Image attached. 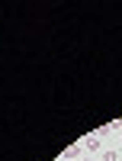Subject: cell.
<instances>
[{
	"label": "cell",
	"mask_w": 122,
	"mask_h": 161,
	"mask_svg": "<svg viewBox=\"0 0 122 161\" xmlns=\"http://www.w3.org/2000/svg\"><path fill=\"white\" fill-rule=\"evenodd\" d=\"M106 132H109V129H100V132H93V136H87L84 148L87 152H103V136H106Z\"/></svg>",
	"instance_id": "cell-1"
},
{
	"label": "cell",
	"mask_w": 122,
	"mask_h": 161,
	"mask_svg": "<svg viewBox=\"0 0 122 161\" xmlns=\"http://www.w3.org/2000/svg\"><path fill=\"white\" fill-rule=\"evenodd\" d=\"M80 155V145H71V148H64V158H77Z\"/></svg>",
	"instance_id": "cell-2"
},
{
	"label": "cell",
	"mask_w": 122,
	"mask_h": 161,
	"mask_svg": "<svg viewBox=\"0 0 122 161\" xmlns=\"http://www.w3.org/2000/svg\"><path fill=\"white\" fill-rule=\"evenodd\" d=\"M103 161H119V155L116 152H103Z\"/></svg>",
	"instance_id": "cell-3"
},
{
	"label": "cell",
	"mask_w": 122,
	"mask_h": 161,
	"mask_svg": "<svg viewBox=\"0 0 122 161\" xmlns=\"http://www.w3.org/2000/svg\"><path fill=\"white\" fill-rule=\"evenodd\" d=\"M80 161H90V158H80Z\"/></svg>",
	"instance_id": "cell-4"
}]
</instances>
